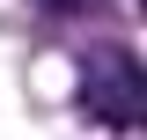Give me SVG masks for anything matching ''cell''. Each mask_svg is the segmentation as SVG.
<instances>
[{
    "label": "cell",
    "instance_id": "obj_2",
    "mask_svg": "<svg viewBox=\"0 0 147 140\" xmlns=\"http://www.w3.org/2000/svg\"><path fill=\"white\" fill-rule=\"evenodd\" d=\"M52 15H81V7H96V0H44Z\"/></svg>",
    "mask_w": 147,
    "mask_h": 140
},
{
    "label": "cell",
    "instance_id": "obj_1",
    "mask_svg": "<svg viewBox=\"0 0 147 140\" xmlns=\"http://www.w3.org/2000/svg\"><path fill=\"white\" fill-rule=\"evenodd\" d=\"M81 111L103 118V125H118V133H132L147 118V74H140V59L118 52V44H96L81 59Z\"/></svg>",
    "mask_w": 147,
    "mask_h": 140
}]
</instances>
